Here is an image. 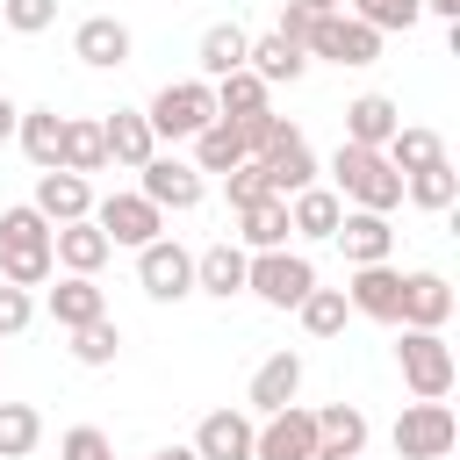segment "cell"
<instances>
[{"mask_svg": "<svg viewBox=\"0 0 460 460\" xmlns=\"http://www.w3.org/2000/svg\"><path fill=\"white\" fill-rule=\"evenodd\" d=\"M331 194H338L345 208H374V216H395V208H402V172H395L381 151L338 144V151H331Z\"/></svg>", "mask_w": 460, "mask_h": 460, "instance_id": "cell-1", "label": "cell"}, {"mask_svg": "<svg viewBox=\"0 0 460 460\" xmlns=\"http://www.w3.org/2000/svg\"><path fill=\"white\" fill-rule=\"evenodd\" d=\"M0 280H7V288H43V280H58L50 223H43L29 201L0 208Z\"/></svg>", "mask_w": 460, "mask_h": 460, "instance_id": "cell-2", "label": "cell"}, {"mask_svg": "<svg viewBox=\"0 0 460 460\" xmlns=\"http://www.w3.org/2000/svg\"><path fill=\"white\" fill-rule=\"evenodd\" d=\"M144 122H151L158 144H194V137L216 122V86H208V79H165V86L151 93Z\"/></svg>", "mask_w": 460, "mask_h": 460, "instance_id": "cell-3", "label": "cell"}, {"mask_svg": "<svg viewBox=\"0 0 460 460\" xmlns=\"http://www.w3.org/2000/svg\"><path fill=\"white\" fill-rule=\"evenodd\" d=\"M395 367H402V388H410L417 402H446V395H453V381H460V359H453L446 331H402Z\"/></svg>", "mask_w": 460, "mask_h": 460, "instance_id": "cell-4", "label": "cell"}, {"mask_svg": "<svg viewBox=\"0 0 460 460\" xmlns=\"http://www.w3.org/2000/svg\"><path fill=\"white\" fill-rule=\"evenodd\" d=\"M309 288H316L309 252H252V266H244V295H259L266 309H302Z\"/></svg>", "mask_w": 460, "mask_h": 460, "instance_id": "cell-5", "label": "cell"}, {"mask_svg": "<svg viewBox=\"0 0 460 460\" xmlns=\"http://www.w3.org/2000/svg\"><path fill=\"white\" fill-rule=\"evenodd\" d=\"M453 438H460V424H453L446 402H402V417H395V431H388L395 460H446Z\"/></svg>", "mask_w": 460, "mask_h": 460, "instance_id": "cell-6", "label": "cell"}, {"mask_svg": "<svg viewBox=\"0 0 460 460\" xmlns=\"http://www.w3.org/2000/svg\"><path fill=\"white\" fill-rule=\"evenodd\" d=\"M302 58H323V65H374L381 58V36L352 14H316L309 36H302Z\"/></svg>", "mask_w": 460, "mask_h": 460, "instance_id": "cell-7", "label": "cell"}, {"mask_svg": "<svg viewBox=\"0 0 460 460\" xmlns=\"http://www.w3.org/2000/svg\"><path fill=\"white\" fill-rule=\"evenodd\" d=\"M137 288H144L151 302H187V295H194V252H187L180 237H151V244L137 252Z\"/></svg>", "mask_w": 460, "mask_h": 460, "instance_id": "cell-8", "label": "cell"}, {"mask_svg": "<svg viewBox=\"0 0 460 460\" xmlns=\"http://www.w3.org/2000/svg\"><path fill=\"white\" fill-rule=\"evenodd\" d=\"M137 194H144V201H151L158 216H165V208H172V216H187V208H201L208 180H201V172H194L187 158H165V151H158V158H151V165L137 172Z\"/></svg>", "mask_w": 460, "mask_h": 460, "instance_id": "cell-9", "label": "cell"}, {"mask_svg": "<svg viewBox=\"0 0 460 460\" xmlns=\"http://www.w3.org/2000/svg\"><path fill=\"white\" fill-rule=\"evenodd\" d=\"M93 230L108 237V244H129V252H144L151 237H165V216L129 187V194H108V201H93Z\"/></svg>", "mask_w": 460, "mask_h": 460, "instance_id": "cell-10", "label": "cell"}, {"mask_svg": "<svg viewBox=\"0 0 460 460\" xmlns=\"http://www.w3.org/2000/svg\"><path fill=\"white\" fill-rule=\"evenodd\" d=\"M252 460H316V410L288 402L273 417H259V438H252Z\"/></svg>", "mask_w": 460, "mask_h": 460, "instance_id": "cell-11", "label": "cell"}, {"mask_svg": "<svg viewBox=\"0 0 460 460\" xmlns=\"http://www.w3.org/2000/svg\"><path fill=\"white\" fill-rule=\"evenodd\" d=\"M331 244L345 252V266H388V252H395V223L374 216V208H345L338 230H331Z\"/></svg>", "mask_w": 460, "mask_h": 460, "instance_id": "cell-12", "label": "cell"}, {"mask_svg": "<svg viewBox=\"0 0 460 460\" xmlns=\"http://www.w3.org/2000/svg\"><path fill=\"white\" fill-rule=\"evenodd\" d=\"M446 323H453V280L431 266L402 273V323L395 331H446Z\"/></svg>", "mask_w": 460, "mask_h": 460, "instance_id": "cell-13", "label": "cell"}, {"mask_svg": "<svg viewBox=\"0 0 460 460\" xmlns=\"http://www.w3.org/2000/svg\"><path fill=\"white\" fill-rule=\"evenodd\" d=\"M259 172H266V194L273 201H288V194H302V187H316V151H309V137L302 129H288L266 158H252Z\"/></svg>", "mask_w": 460, "mask_h": 460, "instance_id": "cell-14", "label": "cell"}, {"mask_svg": "<svg viewBox=\"0 0 460 460\" xmlns=\"http://www.w3.org/2000/svg\"><path fill=\"white\" fill-rule=\"evenodd\" d=\"M345 302H352V316L402 323V266H352V280H345Z\"/></svg>", "mask_w": 460, "mask_h": 460, "instance_id": "cell-15", "label": "cell"}, {"mask_svg": "<svg viewBox=\"0 0 460 460\" xmlns=\"http://www.w3.org/2000/svg\"><path fill=\"white\" fill-rule=\"evenodd\" d=\"M129 22H115V14H86L79 29H72V58L79 65H93V72H122L129 65Z\"/></svg>", "mask_w": 460, "mask_h": 460, "instance_id": "cell-16", "label": "cell"}, {"mask_svg": "<svg viewBox=\"0 0 460 460\" xmlns=\"http://www.w3.org/2000/svg\"><path fill=\"white\" fill-rule=\"evenodd\" d=\"M101 144H108V165H122V172H144V165L158 158V137H151L144 108H115V115H101Z\"/></svg>", "mask_w": 460, "mask_h": 460, "instance_id": "cell-17", "label": "cell"}, {"mask_svg": "<svg viewBox=\"0 0 460 460\" xmlns=\"http://www.w3.org/2000/svg\"><path fill=\"white\" fill-rule=\"evenodd\" d=\"M295 395H302V352H266L259 374H252V388H244V410H252V417H273V410H288Z\"/></svg>", "mask_w": 460, "mask_h": 460, "instance_id": "cell-18", "label": "cell"}, {"mask_svg": "<svg viewBox=\"0 0 460 460\" xmlns=\"http://www.w3.org/2000/svg\"><path fill=\"white\" fill-rule=\"evenodd\" d=\"M367 438H374V424H367L359 402H323L316 410V460H359Z\"/></svg>", "mask_w": 460, "mask_h": 460, "instance_id": "cell-19", "label": "cell"}, {"mask_svg": "<svg viewBox=\"0 0 460 460\" xmlns=\"http://www.w3.org/2000/svg\"><path fill=\"white\" fill-rule=\"evenodd\" d=\"M252 438H259L252 410H208L194 431V460H252Z\"/></svg>", "mask_w": 460, "mask_h": 460, "instance_id": "cell-20", "label": "cell"}, {"mask_svg": "<svg viewBox=\"0 0 460 460\" xmlns=\"http://www.w3.org/2000/svg\"><path fill=\"white\" fill-rule=\"evenodd\" d=\"M50 230L58 223H86L93 216V180H79V172H36V201H29Z\"/></svg>", "mask_w": 460, "mask_h": 460, "instance_id": "cell-21", "label": "cell"}, {"mask_svg": "<svg viewBox=\"0 0 460 460\" xmlns=\"http://www.w3.org/2000/svg\"><path fill=\"white\" fill-rule=\"evenodd\" d=\"M50 259H58V273H79V280H93L108 259H115V244L93 230V216L86 223H58L50 230Z\"/></svg>", "mask_w": 460, "mask_h": 460, "instance_id": "cell-22", "label": "cell"}, {"mask_svg": "<svg viewBox=\"0 0 460 460\" xmlns=\"http://www.w3.org/2000/svg\"><path fill=\"white\" fill-rule=\"evenodd\" d=\"M244 266H252V252H244L237 237H223V244L194 252V295H216V302L244 295Z\"/></svg>", "mask_w": 460, "mask_h": 460, "instance_id": "cell-23", "label": "cell"}, {"mask_svg": "<svg viewBox=\"0 0 460 460\" xmlns=\"http://www.w3.org/2000/svg\"><path fill=\"white\" fill-rule=\"evenodd\" d=\"M244 72L259 79V86H295L302 72H309V58H302V43H288V36H252V50H244Z\"/></svg>", "mask_w": 460, "mask_h": 460, "instance_id": "cell-24", "label": "cell"}, {"mask_svg": "<svg viewBox=\"0 0 460 460\" xmlns=\"http://www.w3.org/2000/svg\"><path fill=\"white\" fill-rule=\"evenodd\" d=\"M14 144H22V158H29L36 172H58V151H65V115H58V108H22Z\"/></svg>", "mask_w": 460, "mask_h": 460, "instance_id": "cell-25", "label": "cell"}, {"mask_svg": "<svg viewBox=\"0 0 460 460\" xmlns=\"http://www.w3.org/2000/svg\"><path fill=\"white\" fill-rule=\"evenodd\" d=\"M108 316V295H101V280H79V273H65L58 288H50V323L58 331H86V323H101Z\"/></svg>", "mask_w": 460, "mask_h": 460, "instance_id": "cell-26", "label": "cell"}, {"mask_svg": "<svg viewBox=\"0 0 460 460\" xmlns=\"http://www.w3.org/2000/svg\"><path fill=\"white\" fill-rule=\"evenodd\" d=\"M244 50H252V36H244L237 22H208V29H201V43H194V58H201V79L216 86V79L244 72Z\"/></svg>", "mask_w": 460, "mask_h": 460, "instance_id": "cell-27", "label": "cell"}, {"mask_svg": "<svg viewBox=\"0 0 460 460\" xmlns=\"http://www.w3.org/2000/svg\"><path fill=\"white\" fill-rule=\"evenodd\" d=\"M395 129H402V115H395L388 93H359V101L345 108V144H359V151H381Z\"/></svg>", "mask_w": 460, "mask_h": 460, "instance_id": "cell-28", "label": "cell"}, {"mask_svg": "<svg viewBox=\"0 0 460 460\" xmlns=\"http://www.w3.org/2000/svg\"><path fill=\"white\" fill-rule=\"evenodd\" d=\"M338 216H345V201H338L331 187H302V194H288V230L309 237V244H323V237L338 230Z\"/></svg>", "mask_w": 460, "mask_h": 460, "instance_id": "cell-29", "label": "cell"}, {"mask_svg": "<svg viewBox=\"0 0 460 460\" xmlns=\"http://www.w3.org/2000/svg\"><path fill=\"white\" fill-rule=\"evenodd\" d=\"M381 158L410 180V172H424V165H438V158H446V137H438V129H424V122H402V129L381 144Z\"/></svg>", "mask_w": 460, "mask_h": 460, "instance_id": "cell-30", "label": "cell"}, {"mask_svg": "<svg viewBox=\"0 0 460 460\" xmlns=\"http://www.w3.org/2000/svg\"><path fill=\"white\" fill-rule=\"evenodd\" d=\"M252 115H273V86H259L252 72L216 79V122H252Z\"/></svg>", "mask_w": 460, "mask_h": 460, "instance_id": "cell-31", "label": "cell"}, {"mask_svg": "<svg viewBox=\"0 0 460 460\" xmlns=\"http://www.w3.org/2000/svg\"><path fill=\"white\" fill-rule=\"evenodd\" d=\"M58 172H108V144H101V122L86 115H65V151H58Z\"/></svg>", "mask_w": 460, "mask_h": 460, "instance_id": "cell-32", "label": "cell"}, {"mask_svg": "<svg viewBox=\"0 0 460 460\" xmlns=\"http://www.w3.org/2000/svg\"><path fill=\"white\" fill-rule=\"evenodd\" d=\"M244 158H252V151H244V129H237V122H208V129L194 137V158H187V165H194V172H237Z\"/></svg>", "mask_w": 460, "mask_h": 460, "instance_id": "cell-33", "label": "cell"}, {"mask_svg": "<svg viewBox=\"0 0 460 460\" xmlns=\"http://www.w3.org/2000/svg\"><path fill=\"white\" fill-rule=\"evenodd\" d=\"M288 237H295V230H288V201H273V194L237 216V244H244V252H288Z\"/></svg>", "mask_w": 460, "mask_h": 460, "instance_id": "cell-34", "label": "cell"}, {"mask_svg": "<svg viewBox=\"0 0 460 460\" xmlns=\"http://www.w3.org/2000/svg\"><path fill=\"white\" fill-rule=\"evenodd\" d=\"M295 316H302V331H309V338H345V323H352V302H345V288H309Z\"/></svg>", "mask_w": 460, "mask_h": 460, "instance_id": "cell-35", "label": "cell"}, {"mask_svg": "<svg viewBox=\"0 0 460 460\" xmlns=\"http://www.w3.org/2000/svg\"><path fill=\"white\" fill-rule=\"evenodd\" d=\"M43 446V410L36 402H0V460H29Z\"/></svg>", "mask_w": 460, "mask_h": 460, "instance_id": "cell-36", "label": "cell"}, {"mask_svg": "<svg viewBox=\"0 0 460 460\" xmlns=\"http://www.w3.org/2000/svg\"><path fill=\"white\" fill-rule=\"evenodd\" d=\"M402 194H410L417 208H431V216H446V208L460 201V172H453V158H438V165H424V172H410V180H402Z\"/></svg>", "mask_w": 460, "mask_h": 460, "instance_id": "cell-37", "label": "cell"}, {"mask_svg": "<svg viewBox=\"0 0 460 460\" xmlns=\"http://www.w3.org/2000/svg\"><path fill=\"white\" fill-rule=\"evenodd\" d=\"M115 352H122V323H115V316L72 331V359H79V367H115Z\"/></svg>", "mask_w": 460, "mask_h": 460, "instance_id": "cell-38", "label": "cell"}, {"mask_svg": "<svg viewBox=\"0 0 460 460\" xmlns=\"http://www.w3.org/2000/svg\"><path fill=\"white\" fill-rule=\"evenodd\" d=\"M345 14H352V22H367L374 36H388V29H417V14H424V7H417V0H345Z\"/></svg>", "mask_w": 460, "mask_h": 460, "instance_id": "cell-39", "label": "cell"}, {"mask_svg": "<svg viewBox=\"0 0 460 460\" xmlns=\"http://www.w3.org/2000/svg\"><path fill=\"white\" fill-rule=\"evenodd\" d=\"M0 22H7L14 36H43V29L58 22V0H0Z\"/></svg>", "mask_w": 460, "mask_h": 460, "instance_id": "cell-40", "label": "cell"}, {"mask_svg": "<svg viewBox=\"0 0 460 460\" xmlns=\"http://www.w3.org/2000/svg\"><path fill=\"white\" fill-rule=\"evenodd\" d=\"M58 460H115V438H108L101 424H72V431L58 438Z\"/></svg>", "mask_w": 460, "mask_h": 460, "instance_id": "cell-41", "label": "cell"}, {"mask_svg": "<svg viewBox=\"0 0 460 460\" xmlns=\"http://www.w3.org/2000/svg\"><path fill=\"white\" fill-rule=\"evenodd\" d=\"M223 194H230V216H244V208H259V201H266V172L244 158L237 172H223Z\"/></svg>", "mask_w": 460, "mask_h": 460, "instance_id": "cell-42", "label": "cell"}, {"mask_svg": "<svg viewBox=\"0 0 460 460\" xmlns=\"http://www.w3.org/2000/svg\"><path fill=\"white\" fill-rule=\"evenodd\" d=\"M36 323V302H29V288H7L0 280V338H22Z\"/></svg>", "mask_w": 460, "mask_h": 460, "instance_id": "cell-43", "label": "cell"}, {"mask_svg": "<svg viewBox=\"0 0 460 460\" xmlns=\"http://www.w3.org/2000/svg\"><path fill=\"white\" fill-rule=\"evenodd\" d=\"M14 122H22V108H14L7 93H0V144H14Z\"/></svg>", "mask_w": 460, "mask_h": 460, "instance_id": "cell-44", "label": "cell"}, {"mask_svg": "<svg viewBox=\"0 0 460 460\" xmlns=\"http://www.w3.org/2000/svg\"><path fill=\"white\" fill-rule=\"evenodd\" d=\"M424 14H438V22H460V0H417Z\"/></svg>", "mask_w": 460, "mask_h": 460, "instance_id": "cell-45", "label": "cell"}, {"mask_svg": "<svg viewBox=\"0 0 460 460\" xmlns=\"http://www.w3.org/2000/svg\"><path fill=\"white\" fill-rule=\"evenodd\" d=\"M309 14H345V0H302Z\"/></svg>", "mask_w": 460, "mask_h": 460, "instance_id": "cell-46", "label": "cell"}, {"mask_svg": "<svg viewBox=\"0 0 460 460\" xmlns=\"http://www.w3.org/2000/svg\"><path fill=\"white\" fill-rule=\"evenodd\" d=\"M151 460H194V446H158Z\"/></svg>", "mask_w": 460, "mask_h": 460, "instance_id": "cell-47", "label": "cell"}, {"mask_svg": "<svg viewBox=\"0 0 460 460\" xmlns=\"http://www.w3.org/2000/svg\"><path fill=\"white\" fill-rule=\"evenodd\" d=\"M359 460H367V453H359Z\"/></svg>", "mask_w": 460, "mask_h": 460, "instance_id": "cell-48", "label": "cell"}]
</instances>
